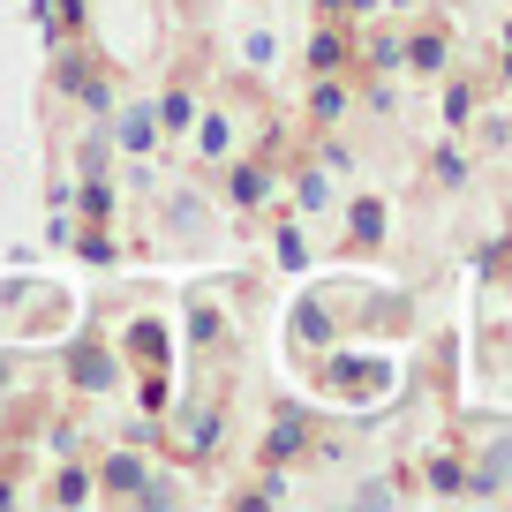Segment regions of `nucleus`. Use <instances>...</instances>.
<instances>
[{
    "instance_id": "f03ea898",
    "label": "nucleus",
    "mask_w": 512,
    "mask_h": 512,
    "mask_svg": "<svg viewBox=\"0 0 512 512\" xmlns=\"http://www.w3.org/2000/svg\"><path fill=\"white\" fill-rule=\"evenodd\" d=\"M407 53H415V68H445V46H437V38H415Z\"/></svg>"
},
{
    "instance_id": "f257e3e1",
    "label": "nucleus",
    "mask_w": 512,
    "mask_h": 512,
    "mask_svg": "<svg viewBox=\"0 0 512 512\" xmlns=\"http://www.w3.org/2000/svg\"><path fill=\"white\" fill-rule=\"evenodd\" d=\"M106 482H113V490H144V467H136V460H113Z\"/></svg>"
}]
</instances>
